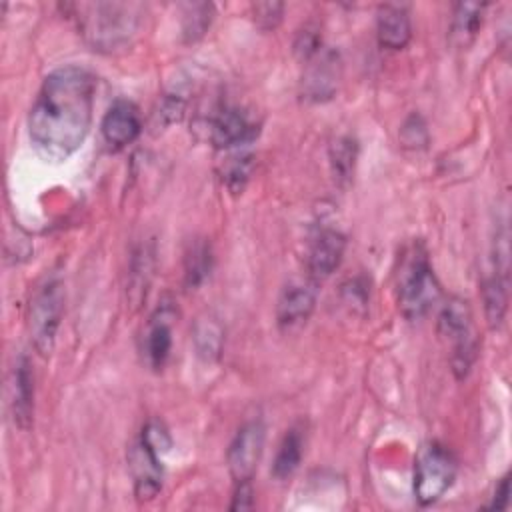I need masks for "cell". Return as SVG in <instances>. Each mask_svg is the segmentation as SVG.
I'll use <instances>...</instances> for the list:
<instances>
[{
  "mask_svg": "<svg viewBox=\"0 0 512 512\" xmlns=\"http://www.w3.org/2000/svg\"><path fill=\"white\" fill-rule=\"evenodd\" d=\"M256 136V128L236 108L220 110L210 122V140L216 148H232L248 144Z\"/></svg>",
  "mask_w": 512,
  "mask_h": 512,
  "instance_id": "7c38bea8",
  "label": "cell"
},
{
  "mask_svg": "<svg viewBox=\"0 0 512 512\" xmlns=\"http://www.w3.org/2000/svg\"><path fill=\"white\" fill-rule=\"evenodd\" d=\"M302 448H304V436L298 428H290L286 436L282 438L274 464H272V474L278 480H284L292 476L302 460Z\"/></svg>",
  "mask_w": 512,
  "mask_h": 512,
  "instance_id": "ac0fdd59",
  "label": "cell"
},
{
  "mask_svg": "<svg viewBox=\"0 0 512 512\" xmlns=\"http://www.w3.org/2000/svg\"><path fill=\"white\" fill-rule=\"evenodd\" d=\"M138 6L120 2H96L80 6V28L98 50H114L130 40L138 26Z\"/></svg>",
  "mask_w": 512,
  "mask_h": 512,
  "instance_id": "7a4b0ae2",
  "label": "cell"
},
{
  "mask_svg": "<svg viewBox=\"0 0 512 512\" xmlns=\"http://www.w3.org/2000/svg\"><path fill=\"white\" fill-rule=\"evenodd\" d=\"M482 300H484V312L490 328H498L506 314L508 294H506V280L496 272L492 278L484 282L482 288Z\"/></svg>",
  "mask_w": 512,
  "mask_h": 512,
  "instance_id": "d6986e66",
  "label": "cell"
},
{
  "mask_svg": "<svg viewBox=\"0 0 512 512\" xmlns=\"http://www.w3.org/2000/svg\"><path fill=\"white\" fill-rule=\"evenodd\" d=\"M438 330L452 342V368L458 378H464L476 358V336L468 304L460 298H452L444 304L438 318Z\"/></svg>",
  "mask_w": 512,
  "mask_h": 512,
  "instance_id": "5b68a950",
  "label": "cell"
},
{
  "mask_svg": "<svg viewBox=\"0 0 512 512\" xmlns=\"http://www.w3.org/2000/svg\"><path fill=\"white\" fill-rule=\"evenodd\" d=\"M458 462L454 454L438 444H424L414 466V494L422 506L434 504L456 480Z\"/></svg>",
  "mask_w": 512,
  "mask_h": 512,
  "instance_id": "277c9868",
  "label": "cell"
},
{
  "mask_svg": "<svg viewBox=\"0 0 512 512\" xmlns=\"http://www.w3.org/2000/svg\"><path fill=\"white\" fill-rule=\"evenodd\" d=\"M330 158H332V166H334V174L340 180H348L354 168V160H356V142L352 138H338L332 144L330 150Z\"/></svg>",
  "mask_w": 512,
  "mask_h": 512,
  "instance_id": "ffe728a7",
  "label": "cell"
},
{
  "mask_svg": "<svg viewBox=\"0 0 512 512\" xmlns=\"http://www.w3.org/2000/svg\"><path fill=\"white\" fill-rule=\"evenodd\" d=\"M440 300V284L422 244L406 254L398 274V306L408 320L422 318Z\"/></svg>",
  "mask_w": 512,
  "mask_h": 512,
  "instance_id": "3957f363",
  "label": "cell"
},
{
  "mask_svg": "<svg viewBox=\"0 0 512 512\" xmlns=\"http://www.w3.org/2000/svg\"><path fill=\"white\" fill-rule=\"evenodd\" d=\"M64 306V290L58 278L46 280L34 294L30 302V338L34 348L46 356L54 348L56 330L60 326Z\"/></svg>",
  "mask_w": 512,
  "mask_h": 512,
  "instance_id": "8992f818",
  "label": "cell"
},
{
  "mask_svg": "<svg viewBox=\"0 0 512 512\" xmlns=\"http://www.w3.org/2000/svg\"><path fill=\"white\" fill-rule=\"evenodd\" d=\"M252 10H254L256 24L264 30H272L282 20L284 4H280V2H260V4H254Z\"/></svg>",
  "mask_w": 512,
  "mask_h": 512,
  "instance_id": "cb8c5ba5",
  "label": "cell"
},
{
  "mask_svg": "<svg viewBox=\"0 0 512 512\" xmlns=\"http://www.w3.org/2000/svg\"><path fill=\"white\" fill-rule=\"evenodd\" d=\"M130 462L134 472V492L138 500L154 498L162 486V464L158 458V448L140 438L130 452Z\"/></svg>",
  "mask_w": 512,
  "mask_h": 512,
  "instance_id": "30bf717a",
  "label": "cell"
},
{
  "mask_svg": "<svg viewBox=\"0 0 512 512\" xmlns=\"http://www.w3.org/2000/svg\"><path fill=\"white\" fill-rule=\"evenodd\" d=\"M378 42L390 50H402L412 38V24L406 6L386 4L378 10Z\"/></svg>",
  "mask_w": 512,
  "mask_h": 512,
  "instance_id": "5bb4252c",
  "label": "cell"
},
{
  "mask_svg": "<svg viewBox=\"0 0 512 512\" xmlns=\"http://www.w3.org/2000/svg\"><path fill=\"white\" fill-rule=\"evenodd\" d=\"M340 80V60L334 52L316 54V60L310 64L302 80V92L308 100L322 102L334 96Z\"/></svg>",
  "mask_w": 512,
  "mask_h": 512,
  "instance_id": "8fae6325",
  "label": "cell"
},
{
  "mask_svg": "<svg viewBox=\"0 0 512 512\" xmlns=\"http://www.w3.org/2000/svg\"><path fill=\"white\" fill-rule=\"evenodd\" d=\"M212 6L210 4H198V6H192V20L190 24L184 26V34L190 38V40H196L198 36L204 34V30L210 26V12Z\"/></svg>",
  "mask_w": 512,
  "mask_h": 512,
  "instance_id": "d4e9b609",
  "label": "cell"
},
{
  "mask_svg": "<svg viewBox=\"0 0 512 512\" xmlns=\"http://www.w3.org/2000/svg\"><path fill=\"white\" fill-rule=\"evenodd\" d=\"M94 88V76L80 66H60L44 78L28 116L30 140L44 158L66 160L84 144Z\"/></svg>",
  "mask_w": 512,
  "mask_h": 512,
  "instance_id": "6da1fadb",
  "label": "cell"
},
{
  "mask_svg": "<svg viewBox=\"0 0 512 512\" xmlns=\"http://www.w3.org/2000/svg\"><path fill=\"white\" fill-rule=\"evenodd\" d=\"M250 168H252V156L244 154V156L230 158V162L224 170V180L232 192H240L244 188V184L250 176Z\"/></svg>",
  "mask_w": 512,
  "mask_h": 512,
  "instance_id": "603a6c76",
  "label": "cell"
},
{
  "mask_svg": "<svg viewBox=\"0 0 512 512\" xmlns=\"http://www.w3.org/2000/svg\"><path fill=\"white\" fill-rule=\"evenodd\" d=\"M196 344H198V352L202 356H218L220 352V344H222V332L220 328L210 320H202L196 326Z\"/></svg>",
  "mask_w": 512,
  "mask_h": 512,
  "instance_id": "44dd1931",
  "label": "cell"
},
{
  "mask_svg": "<svg viewBox=\"0 0 512 512\" xmlns=\"http://www.w3.org/2000/svg\"><path fill=\"white\" fill-rule=\"evenodd\" d=\"M264 440H266V430L260 420L246 422L236 432L226 454L230 474L236 482L252 480L264 450Z\"/></svg>",
  "mask_w": 512,
  "mask_h": 512,
  "instance_id": "52a82bcc",
  "label": "cell"
},
{
  "mask_svg": "<svg viewBox=\"0 0 512 512\" xmlns=\"http://www.w3.org/2000/svg\"><path fill=\"white\" fill-rule=\"evenodd\" d=\"M482 10H484V4H474V2L456 4L452 26H450V40L454 46L466 48L472 44L482 24Z\"/></svg>",
  "mask_w": 512,
  "mask_h": 512,
  "instance_id": "2e32d148",
  "label": "cell"
},
{
  "mask_svg": "<svg viewBox=\"0 0 512 512\" xmlns=\"http://www.w3.org/2000/svg\"><path fill=\"white\" fill-rule=\"evenodd\" d=\"M172 348V326L166 310H158V316L152 318L150 330L146 334V356L152 368H162L168 360Z\"/></svg>",
  "mask_w": 512,
  "mask_h": 512,
  "instance_id": "e0dca14e",
  "label": "cell"
},
{
  "mask_svg": "<svg viewBox=\"0 0 512 512\" xmlns=\"http://www.w3.org/2000/svg\"><path fill=\"white\" fill-rule=\"evenodd\" d=\"M508 494H510V482H508V476H504L502 480H500V486H498V490H496V494H494V500H492V504L488 506V508H496V510H504L506 506H508Z\"/></svg>",
  "mask_w": 512,
  "mask_h": 512,
  "instance_id": "4316f807",
  "label": "cell"
},
{
  "mask_svg": "<svg viewBox=\"0 0 512 512\" xmlns=\"http://www.w3.org/2000/svg\"><path fill=\"white\" fill-rule=\"evenodd\" d=\"M100 130L104 140L114 148L132 144L142 132V118L138 108L130 100H116L104 114Z\"/></svg>",
  "mask_w": 512,
  "mask_h": 512,
  "instance_id": "9c48e42d",
  "label": "cell"
},
{
  "mask_svg": "<svg viewBox=\"0 0 512 512\" xmlns=\"http://www.w3.org/2000/svg\"><path fill=\"white\" fill-rule=\"evenodd\" d=\"M346 250V238L338 230H322L308 254V270L316 278H326L330 276L342 262Z\"/></svg>",
  "mask_w": 512,
  "mask_h": 512,
  "instance_id": "4fadbf2b",
  "label": "cell"
},
{
  "mask_svg": "<svg viewBox=\"0 0 512 512\" xmlns=\"http://www.w3.org/2000/svg\"><path fill=\"white\" fill-rule=\"evenodd\" d=\"M316 306V286L312 282L288 284L276 304V322L282 330L290 332L306 324Z\"/></svg>",
  "mask_w": 512,
  "mask_h": 512,
  "instance_id": "ba28073f",
  "label": "cell"
},
{
  "mask_svg": "<svg viewBox=\"0 0 512 512\" xmlns=\"http://www.w3.org/2000/svg\"><path fill=\"white\" fill-rule=\"evenodd\" d=\"M32 374L26 358H20L14 370V384H12V410L14 420L20 428H28L32 420Z\"/></svg>",
  "mask_w": 512,
  "mask_h": 512,
  "instance_id": "9a60e30c",
  "label": "cell"
},
{
  "mask_svg": "<svg viewBox=\"0 0 512 512\" xmlns=\"http://www.w3.org/2000/svg\"><path fill=\"white\" fill-rule=\"evenodd\" d=\"M252 484L250 480L246 482H236V492H234V502H232V510H246L252 508L254 500H252Z\"/></svg>",
  "mask_w": 512,
  "mask_h": 512,
  "instance_id": "484cf974",
  "label": "cell"
},
{
  "mask_svg": "<svg viewBox=\"0 0 512 512\" xmlns=\"http://www.w3.org/2000/svg\"><path fill=\"white\" fill-rule=\"evenodd\" d=\"M210 270V250L206 244H198L192 248L186 264V282L188 286H196Z\"/></svg>",
  "mask_w": 512,
  "mask_h": 512,
  "instance_id": "7402d4cb",
  "label": "cell"
}]
</instances>
